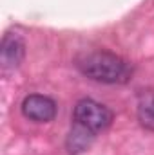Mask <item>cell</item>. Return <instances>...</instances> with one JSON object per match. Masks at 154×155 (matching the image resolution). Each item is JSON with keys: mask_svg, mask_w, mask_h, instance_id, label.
I'll use <instances>...</instances> for the list:
<instances>
[{"mask_svg": "<svg viewBox=\"0 0 154 155\" xmlns=\"http://www.w3.org/2000/svg\"><path fill=\"white\" fill-rule=\"evenodd\" d=\"M78 69L83 76L89 79L100 81V83H125L129 81V78L132 74V69L129 67V63L116 56L113 52L107 51H94L89 54H83L78 60Z\"/></svg>", "mask_w": 154, "mask_h": 155, "instance_id": "cell-1", "label": "cell"}, {"mask_svg": "<svg viewBox=\"0 0 154 155\" xmlns=\"http://www.w3.org/2000/svg\"><path fill=\"white\" fill-rule=\"evenodd\" d=\"M113 117L114 116H113L111 108H107L105 105H102L94 99H80L75 107V112H73L75 124L85 128L93 135L107 130L113 123Z\"/></svg>", "mask_w": 154, "mask_h": 155, "instance_id": "cell-2", "label": "cell"}, {"mask_svg": "<svg viewBox=\"0 0 154 155\" xmlns=\"http://www.w3.org/2000/svg\"><path fill=\"white\" fill-rule=\"evenodd\" d=\"M22 114L37 123H49L56 117V103L40 94H31L22 101Z\"/></svg>", "mask_w": 154, "mask_h": 155, "instance_id": "cell-3", "label": "cell"}, {"mask_svg": "<svg viewBox=\"0 0 154 155\" xmlns=\"http://www.w3.org/2000/svg\"><path fill=\"white\" fill-rule=\"evenodd\" d=\"M26 45L18 35L7 33L2 40V67L4 71H15L24 60Z\"/></svg>", "mask_w": 154, "mask_h": 155, "instance_id": "cell-4", "label": "cell"}, {"mask_svg": "<svg viewBox=\"0 0 154 155\" xmlns=\"http://www.w3.org/2000/svg\"><path fill=\"white\" fill-rule=\"evenodd\" d=\"M138 119L143 128L154 132V92H143L138 99Z\"/></svg>", "mask_w": 154, "mask_h": 155, "instance_id": "cell-5", "label": "cell"}]
</instances>
